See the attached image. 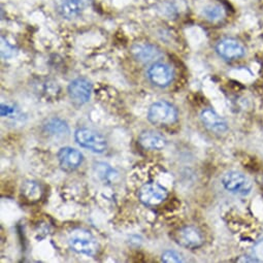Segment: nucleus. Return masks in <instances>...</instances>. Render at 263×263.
Masks as SVG:
<instances>
[{
    "label": "nucleus",
    "instance_id": "nucleus-5",
    "mask_svg": "<svg viewBox=\"0 0 263 263\" xmlns=\"http://www.w3.org/2000/svg\"><path fill=\"white\" fill-rule=\"evenodd\" d=\"M174 238L177 243L187 249H197L204 243V236L199 228L188 225L175 232Z\"/></svg>",
    "mask_w": 263,
    "mask_h": 263
},
{
    "label": "nucleus",
    "instance_id": "nucleus-19",
    "mask_svg": "<svg viewBox=\"0 0 263 263\" xmlns=\"http://www.w3.org/2000/svg\"><path fill=\"white\" fill-rule=\"evenodd\" d=\"M161 261L164 263H180L184 262L182 255L174 250H166L161 256Z\"/></svg>",
    "mask_w": 263,
    "mask_h": 263
},
{
    "label": "nucleus",
    "instance_id": "nucleus-18",
    "mask_svg": "<svg viewBox=\"0 0 263 263\" xmlns=\"http://www.w3.org/2000/svg\"><path fill=\"white\" fill-rule=\"evenodd\" d=\"M202 15L206 20L217 22L225 17V10L220 5H210L203 9Z\"/></svg>",
    "mask_w": 263,
    "mask_h": 263
},
{
    "label": "nucleus",
    "instance_id": "nucleus-4",
    "mask_svg": "<svg viewBox=\"0 0 263 263\" xmlns=\"http://www.w3.org/2000/svg\"><path fill=\"white\" fill-rule=\"evenodd\" d=\"M221 183L228 192L235 195H248L251 193L253 188L251 180L246 175L235 171L224 174L221 179Z\"/></svg>",
    "mask_w": 263,
    "mask_h": 263
},
{
    "label": "nucleus",
    "instance_id": "nucleus-9",
    "mask_svg": "<svg viewBox=\"0 0 263 263\" xmlns=\"http://www.w3.org/2000/svg\"><path fill=\"white\" fill-rule=\"evenodd\" d=\"M216 52L221 58L228 61H233L242 58L246 54V49L236 40L227 37L218 42Z\"/></svg>",
    "mask_w": 263,
    "mask_h": 263
},
{
    "label": "nucleus",
    "instance_id": "nucleus-21",
    "mask_svg": "<svg viewBox=\"0 0 263 263\" xmlns=\"http://www.w3.org/2000/svg\"><path fill=\"white\" fill-rule=\"evenodd\" d=\"M16 111H17V108L11 104L3 103L2 106H0V115H2L3 118L13 116L14 114H16Z\"/></svg>",
    "mask_w": 263,
    "mask_h": 263
},
{
    "label": "nucleus",
    "instance_id": "nucleus-11",
    "mask_svg": "<svg viewBox=\"0 0 263 263\" xmlns=\"http://www.w3.org/2000/svg\"><path fill=\"white\" fill-rule=\"evenodd\" d=\"M91 0H57L56 10L65 19H73L80 16L89 6Z\"/></svg>",
    "mask_w": 263,
    "mask_h": 263
},
{
    "label": "nucleus",
    "instance_id": "nucleus-15",
    "mask_svg": "<svg viewBox=\"0 0 263 263\" xmlns=\"http://www.w3.org/2000/svg\"><path fill=\"white\" fill-rule=\"evenodd\" d=\"M139 143L146 150L160 151L166 147L167 140L156 131L145 130L139 137Z\"/></svg>",
    "mask_w": 263,
    "mask_h": 263
},
{
    "label": "nucleus",
    "instance_id": "nucleus-1",
    "mask_svg": "<svg viewBox=\"0 0 263 263\" xmlns=\"http://www.w3.org/2000/svg\"><path fill=\"white\" fill-rule=\"evenodd\" d=\"M179 117L175 105L165 100L154 102L148 111V120L155 126H170L177 122Z\"/></svg>",
    "mask_w": 263,
    "mask_h": 263
},
{
    "label": "nucleus",
    "instance_id": "nucleus-20",
    "mask_svg": "<svg viewBox=\"0 0 263 263\" xmlns=\"http://www.w3.org/2000/svg\"><path fill=\"white\" fill-rule=\"evenodd\" d=\"M2 56L3 58H10L14 56V47H12L8 42H5L4 37L2 39Z\"/></svg>",
    "mask_w": 263,
    "mask_h": 263
},
{
    "label": "nucleus",
    "instance_id": "nucleus-2",
    "mask_svg": "<svg viewBox=\"0 0 263 263\" xmlns=\"http://www.w3.org/2000/svg\"><path fill=\"white\" fill-rule=\"evenodd\" d=\"M74 140L82 148L97 154H102L107 149L106 139L96 130L90 128H79L76 130Z\"/></svg>",
    "mask_w": 263,
    "mask_h": 263
},
{
    "label": "nucleus",
    "instance_id": "nucleus-16",
    "mask_svg": "<svg viewBox=\"0 0 263 263\" xmlns=\"http://www.w3.org/2000/svg\"><path fill=\"white\" fill-rule=\"evenodd\" d=\"M94 172L101 182L104 184H114L119 180V173L104 162H97L94 164Z\"/></svg>",
    "mask_w": 263,
    "mask_h": 263
},
{
    "label": "nucleus",
    "instance_id": "nucleus-14",
    "mask_svg": "<svg viewBox=\"0 0 263 263\" xmlns=\"http://www.w3.org/2000/svg\"><path fill=\"white\" fill-rule=\"evenodd\" d=\"M43 131L53 139H64L70 134L69 126L60 118L47 119L43 124Z\"/></svg>",
    "mask_w": 263,
    "mask_h": 263
},
{
    "label": "nucleus",
    "instance_id": "nucleus-7",
    "mask_svg": "<svg viewBox=\"0 0 263 263\" xmlns=\"http://www.w3.org/2000/svg\"><path fill=\"white\" fill-rule=\"evenodd\" d=\"M167 197V190L158 183H148L139 191V198L142 203L148 206L158 205Z\"/></svg>",
    "mask_w": 263,
    "mask_h": 263
},
{
    "label": "nucleus",
    "instance_id": "nucleus-3",
    "mask_svg": "<svg viewBox=\"0 0 263 263\" xmlns=\"http://www.w3.org/2000/svg\"><path fill=\"white\" fill-rule=\"evenodd\" d=\"M69 248L81 255L95 256L99 251V245L93 235L85 230H76L73 231L68 238Z\"/></svg>",
    "mask_w": 263,
    "mask_h": 263
},
{
    "label": "nucleus",
    "instance_id": "nucleus-10",
    "mask_svg": "<svg viewBox=\"0 0 263 263\" xmlns=\"http://www.w3.org/2000/svg\"><path fill=\"white\" fill-rule=\"evenodd\" d=\"M59 165L62 171L72 173L77 171L84 161L83 154L71 147H63L57 153Z\"/></svg>",
    "mask_w": 263,
    "mask_h": 263
},
{
    "label": "nucleus",
    "instance_id": "nucleus-8",
    "mask_svg": "<svg viewBox=\"0 0 263 263\" xmlns=\"http://www.w3.org/2000/svg\"><path fill=\"white\" fill-rule=\"evenodd\" d=\"M148 78L152 84L157 87L165 88L174 81V70L173 68L162 62H154L148 69Z\"/></svg>",
    "mask_w": 263,
    "mask_h": 263
},
{
    "label": "nucleus",
    "instance_id": "nucleus-6",
    "mask_svg": "<svg viewBox=\"0 0 263 263\" xmlns=\"http://www.w3.org/2000/svg\"><path fill=\"white\" fill-rule=\"evenodd\" d=\"M68 95L76 105H83L90 100L92 84L85 78H77L68 85Z\"/></svg>",
    "mask_w": 263,
    "mask_h": 263
},
{
    "label": "nucleus",
    "instance_id": "nucleus-22",
    "mask_svg": "<svg viewBox=\"0 0 263 263\" xmlns=\"http://www.w3.org/2000/svg\"><path fill=\"white\" fill-rule=\"evenodd\" d=\"M237 261H238V262H259L260 260H258V259H256V258H254V257L250 258V256H242V257H240V259H238Z\"/></svg>",
    "mask_w": 263,
    "mask_h": 263
},
{
    "label": "nucleus",
    "instance_id": "nucleus-12",
    "mask_svg": "<svg viewBox=\"0 0 263 263\" xmlns=\"http://www.w3.org/2000/svg\"><path fill=\"white\" fill-rule=\"evenodd\" d=\"M131 53L142 63H153L162 57V52L157 47L147 43L136 44L131 49Z\"/></svg>",
    "mask_w": 263,
    "mask_h": 263
},
{
    "label": "nucleus",
    "instance_id": "nucleus-17",
    "mask_svg": "<svg viewBox=\"0 0 263 263\" xmlns=\"http://www.w3.org/2000/svg\"><path fill=\"white\" fill-rule=\"evenodd\" d=\"M22 195L30 202L39 201L42 197L43 190L41 185L34 181H26L21 187Z\"/></svg>",
    "mask_w": 263,
    "mask_h": 263
},
{
    "label": "nucleus",
    "instance_id": "nucleus-13",
    "mask_svg": "<svg viewBox=\"0 0 263 263\" xmlns=\"http://www.w3.org/2000/svg\"><path fill=\"white\" fill-rule=\"evenodd\" d=\"M200 120L205 128L215 134H224L228 129L227 122L211 108L203 109L200 114Z\"/></svg>",
    "mask_w": 263,
    "mask_h": 263
}]
</instances>
